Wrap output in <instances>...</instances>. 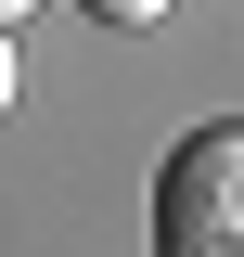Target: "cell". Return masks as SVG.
I'll return each instance as SVG.
<instances>
[{"mask_svg":"<svg viewBox=\"0 0 244 257\" xmlns=\"http://www.w3.org/2000/svg\"><path fill=\"white\" fill-rule=\"evenodd\" d=\"M154 257H244V128L206 116L154 167Z\"/></svg>","mask_w":244,"mask_h":257,"instance_id":"6da1fadb","label":"cell"},{"mask_svg":"<svg viewBox=\"0 0 244 257\" xmlns=\"http://www.w3.org/2000/svg\"><path fill=\"white\" fill-rule=\"evenodd\" d=\"M77 13H103V26H167V0H77Z\"/></svg>","mask_w":244,"mask_h":257,"instance_id":"7a4b0ae2","label":"cell"},{"mask_svg":"<svg viewBox=\"0 0 244 257\" xmlns=\"http://www.w3.org/2000/svg\"><path fill=\"white\" fill-rule=\"evenodd\" d=\"M13 90H26V64H13V26H0V116H13Z\"/></svg>","mask_w":244,"mask_h":257,"instance_id":"3957f363","label":"cell"},{"mask_svg":"<svg viewBox=\"0 0 244 257\" xmlns=\"http://www.w3.org/2000/svg\"><path fill=\"white\" fill-rule=\"evenodd\" d=\"M13 13H39V0H0V26H13Z\"/></svg>","mask_w":244,"mask_h":257,"instance_id":"277c9868","label":"cell"}]
</instances>
